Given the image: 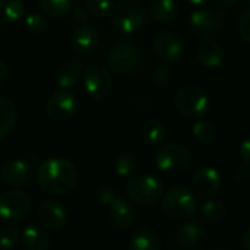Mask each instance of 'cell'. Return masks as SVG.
Wrapping results in <instances>:
<instances>
[{"label": "cell", "instance_id": "cell-1", "mask_svg": "<svg viewBox=\"0 0 250 250\" xmlns=\"http://www.w3.org/2000/svg\"><path fill=\"white\" fill-rule=\"evenodd\" d=\"M35 180L42 192L54 196H66L78 185V170L69 160L53 157L38 164Z\"/></svg>", "mask_w": 250, "mask_h": 250}, {"label": "cell", "instance_id": "cell-2", "mask_svg": "<svg viewBox=\"0 0 250 250\" xmlns=\"http://www.w3.org/2000/svg\"><path fill=\"white\" fill-rule=\"evenodd\" d=\"M149 19V10L141 0H120L111 12V23L122 34H136Z\"/></svg>", "mask_w": 250, "mask_h": 250}, {"label": "cell", "instance_id": "cell-3", "mask_svg": "<svg viewBox=\"0 0 250 250\" xmlns=\"http://www.w3.org/2000/svg\"><path fill=\"white\" fill-rule=\"evenodd\" d=\"M192 152L186 146L174 142L161 145L154 155V163L158 170L170 176H179L188 171L192 166Z\"/></svg>", "mask_w": 250, "mask_h": 250}, {"label": "cell", "instance_id": "cell-4", "mask_svg": "<svg viewBox=\"0 0 250 250\" xmlns=\"http://www.w3.org/2000/svg\"><path fill=\"white\" fill-rule=\"evenodd\" d=\"M174 105L177 111L186 119H204L209 110V98L207 92L198 85H183L174 95Z\"/></svg>", "mask_w": 250, "mask_h": 250}, {"label": "cell", "instance_id": "cell-5", "mask_svg": "<svg viewBox=\"0 0 250 250\" xmlns=\"http://www.w3.org/2000/svg\"><path fill=\"white\" fill-rule=\"evenodd\" d=\"M198 202L195 195L182 186L171 188L163 195V211L166 215L176 221H185L195 215Z\"/></svg>", "mask_w": 250, "mask_h": 250}, {"label": "cell", "instance_id": "cell-6", "mask_svg": "<svg viewBox=\"0 0 250 250\" xmlns=\"http://www.w3.org/2000/svg\"><path fill=\"white\" fill-rule=\"evenodd\" d=\"M126 192L132 202L142 207H151L163 199L164 183L158 177L151 174L135 176L129 180Z\"/></svg>", "mask_w": 250, "mask_h": 250}, {"label": "cell", "instance_id": "cell-7", "mask_svg": "<svg viewBox=\"0 0 250 250\" xmlns=\"http://www.w3.org/2000/svg\"><path fill=\"white\" fill-rule=\"evenodd\" d=\"M226 15L214 7H199L190 15V31L196 38L214 40L224 28Z\"/></svg>", "mask_w": 250, "mask_h": 250}, {"label": "cell", "instance_id": "cell-8", "mask_svg": "<svg viewBox=\"0 0 250 250\" xmlns=\"http://www.w3.org/2000/svg\"><path fill=\"white\" fill-rule=\"evenodd\" d=\"M82 85L92 100L103 101L113 92V76L103 64H88L82 75Z\"/></svg>", "mask_w": 250, "mask_h": 250}, {"label": "cell", "instance_id": "cell-9", "mask_svg": "<svg viewBox=\"0 0 250 250\" xmlns=\"http://www.w3.org/2000/svg\"><path fill=\"white\" fill-rule=\"evenodd\" d=\"M141 60H142L141 48L129 41H123L113 45L111 50L108 51V59H107L111 72L122 76L132 73L139 66Z\"/></svg>", "mask_w": 250, "mask_h": 250}, {"label": "cell", "instance_id": "cell-10", "mask_svg": "<svg viewBox=\"0 0 250 250\" xmlns=\"http://www.w3.org/2000/svg\"><path fill=\"white\" fill-rule=\"evenodd\" d=\"M32 208L31 198L22 190H7L0 195V220L19 223L25 220Z\"/></svg>", "mask_w": 250, "mask_h": 250}, {"label": "cell", "instance_id": "cell-11", "mask_svg": "<svg viewBox=\"0 0 250 250\" xmlns=\"http://www.w3.org/2000/svg\"><path fill=\"white\" fill-rule=\"evenodd\" d=\"M78 107L79 103L73 92L69 89H59L48 97L45 113L54 122H64L76 113Z\"/></svg>", "mask_w": 250, "mask_h": 250}, {"label": "cell", "instance_id": "cell-12", "mask_svg": "<svg viewBox=\"0 0 250 250\" xmlns=\"http://www.w3.org/2000/svg\"><path fill=\"white\" fill-rule=\"evenodd\" d=\"M34 161H37V158L34 160L31 157L25 160H12V161L4 163L0 168L1 182L15 188L26 185L32 177Z\"/></svg>", "mask_w": 250, "mask_h": 250}, {"label": "cell", "instance_id": "cell-13", "mask_svg": "<svg viewBox=\"0 0 250 250\" xmlns=\"http://www.w3.org/2000/svg\"><path fill=\"white\" fill-rule=\"evenodd\" d=\"M154 50L157 56L167 63H176L183 57L185 47L177 34L173 31H161L154 38Z\"/></svg>", "mask_w": 250, "mask_h": 250}, {"label": "cell", "instance_id": "cell-14", "mask_svg": "<svg viewBox=\"0 0 250 250\" xmlns=\"http://www.w3.org/2000/svg\"><path fill=\"white\" fill-rule=\"evenodd\" d=\"M38 218L45 230L57 231L67 224L69 212L62 202L54 199H47L38 208Z\"/></svg>", "mask_w": 250, "mask_h": 250}, {"label": "cell", "instance_id": "cell-15", "mask_svg": "<svg viewBox=\"0 0 250 250\" xmlns=\"http://www.w3.org/2000/svg\"><path fill=\"white\" fill-rule=\"evenodd\" d=\"M220 186H221V176L214 167L209 166L198 168L192 177L193 192L204 199L212 198L220 190Z\"/></svg>", "mask_w": 250, "mask_h": 250}, {"label": "cell", "instance_id": "cell-16", "mask_svg": "<svg viewBox=\"0 0 250 250\" xmlns=\"http://www.w3.org/2000/svg\"><path fill=\"white\" fill-rule=\"evenodd\" d=\"M108 217L117 229L126 230L132 227V224L135 223L136 211L133 205L130 204V201L122 196H116L108 204Z\"/></svg>", "mask_w": 250, "mask_h": 250}, {"label": "cell", "instance_id": "cell-17", "mask_svg": "<svg viewBox=\"0 0 250 250\" xmlns=\"http://www.w3.org/2000/svg\"><path fill=\"white\" fill-rule=\"evenodd\" d=\"M70 45L78 54H89L100 45V34L94 26L82 25L70 35Z\"/></svg>", "mask_w": 250, "mask_h": 250}, {"label": "cell", "instance_id": "cell-18", "mask_svg": "<svg viewBox=\"0 0 250 250\" xmlns=\"http://www.w3.org/2000/svg\"><path fill=\"white\" fill-rule=\"evenodd\" d=\"M196 57L204 67L217 69L218 66L223 64L226 51H224L223 45L215 38L214 40H202L201 44L198 45Z\"/></svg>", "mask_w": 250, "mask_h": 250}, {"label": "cell", "instance_id": "cell-19", "mask_svg": "<svg viewBox=\"0 0 250 250\" xmlns=\"http://www.w3.org/2000/svg\"><path fill=\"white\" fill-rule=\"evenodd\" d=\"M22 242L28 250H47L50 246V236L42 226L29 223L22 231Z\"/></svg>", "mask_w": 250, "mask_h": 250}, {"label": "cell", "instance_id": "cell-20", "mask_svg": "<svg viewBox=\"0 0 250 250\" xmlns=\"http://www.w3.org/2000/svg\"><path fill=\"white\" fill-rule=\"evenodd\" d=\"M83 62L72 60L56 72V82L62 89H70L78 85L83 75Z\"/></svg>", "mask_w": 250, "mask_h": 250}, {"label": "cell", "instance_id": "cell-21", "mask_svg": "<svg viewBox=\"0 0 250 250\" xmlns=\"http://www.w3.org/2000/svg\"><path fill=\"white\" fill-rule=\"evenodd\" d=\"M151 16L160 23H170L177 19L180 4L177 0H154L149 7Z\"/></svg>", "mask_w": 250, "mask_h": 250}, {"label": "cell", "instance_id": "cell-22", "mask_svg": "<svg viewBox=\"0 0 250 250\" xmlns=\"http://www.w3.org/2000/svg\"><path fill=\"white\" fill-rule=\"evenodd\" d=\"M177 242L183 246H196L205 237V229L199 220H189L177 230Z\"/></svg>", "mask_w": 250, "mask_h": 250}, {"label": "cell", "instance_id": "cell-23", "mask_svg": "<svg viewBox=\"0 0 250 250\" xmlns=\"http://www.w3.org/2000/svg\"><path fill=\"white\" fill-rule=\"evenodd\" d=\"M167 136L166 125L158 119H148L141 126V138L148 146H158Z\"/></svg>", "mask_w": 250, "mask_h": 250}, {"label": "cell", "instance_id": "cell-24", "mask_svg": "<svg viewBox=\"0 0 250 250\" xmlns=\"http://www.w3.org/2000/svg\"><path fill=\"white\" fill-rule=\"evenodd\" d=\"M18 120V111L15 103L4 97L0 95V139L6 138L15 127Z\"/></svg>", "mask_w": 250, "mask_h": 250}, {"label": "cell", "instance_id": "cell-25", "mask_svg": "<svg viewBox=\"0 0 250 250\" xmlns=\"http://www.w3.org/2000/svg\"><path fill=\"white\" fill-rule=\"evenodd\" d=\"M127 250H161V242L152 230L141 229L130 236Z\"/></svg>", "mask_w": 250, "mask_h": 250}, {"label": "cell", "instance_id": "cell-26", "mask_svg": "<svg viewBox=\"0 0 250 250\" xmlns=\"http://www.w3.org/2000/svg\"><path fill=\"white\" fill-rule=\"evenodd\" d=\"M23 0H0V23L12 25L23 19Z\"/></svg>", "mask_w": 250, "mask_h": 250}, {"label": "cell", "instance_id": "cell-27", "mask_svg": "<svg viewBox=\"0 0 250 250\" xmlns=\"http://www.w3.org/2000/svg\"><path fill=\"white\" fill-rule=\"evenodd\" d=\"M114 167H116V173L119 174V177H122V179H133L138 174L139 168H141V161L135 154L125 152L116 160Z\"/></svg>", "mask_w": 250, "mask_h": 250}, {"label": "cell", "instance_id": "cell-28", "mask_svg": "<svg viewBox=\"0 0 250 250\" xmlns=\"http://www.w3.org/2000/svg\"><path fill=\"white\" fill-rule=\"evenodd\" d=\"M201 214L207 221H209L212 224H217V223H221L226 218L227 207L218 199H209L205 204H202Z\"/></svg>", "mask_w": 250, "mask_h": 250}, {"label": "cell", "instance_id": "cell-29", "mask_svg": "<svg viewBox=\"0 0 250 250\" xmlns=\"http://www.w3.org/2000/svg\"><path fill=\"white\" fill-rule=\"evenodd\" d=\"M192 133H193L195 139L201 145H209V144H212L214 139H215V136H217V130H215L214 125L211 122L204 120V119H199L193 125Z\"/></svg>", "mask_w": 250, "mask_h": 250}, {"label": "cell", "instance_id": "cell-30", "mask_svg": "<svg viewBox=\"0 0 250 250\" xmlns=\"http://www.w3.org/2000/svg\"><path fill=\"white\" fill-rule=\"evenodd\" d=\"M41 10L53 18H60L72 10V0H38Z\"/></svg>", "mask_w": 250, "mask_h": 250}, {"label": "cell", "instance_id": "cell-31", "mask_svg": "<svg viewBox=\"0 0 250 250\" xmlns=\"http://www.w3.org/2000/svg\"><path fill=\"white\" fill-rule=\"evenodd\" d=\"M86 9L94 18L104 19L107 16H111L114 3L113 0H86Z\"/></svg>", "mask_w": 250, "mask_h": 250}, {"label": "cell", "instance_id": "cell-32", "mask_svg": "<svg viewBox=\"0 0 250 250\" xmlns=\"http://www.w3.org/2000/svg\"><path fill=\"white\" fill-rule=\"evenodd\" d=\"M25 26L26 29L31 32V34H35V35H40L42 32L47 31L48 28V22H47V18L41 13H29L25 16Z\"/></svg>", "mask_w": 250, "mask_h": 250}, {"label": "cell", "instance_id": "cell-33", "mask_svg": "<svg viewBox=\"0 0 250 250\" xmlns=\"http://www.w3.org/2000/svg\"><path fill=\"white\" fill-rule=\"evenodd\" d=\"M19 240V231L15 227H6L0 230V249L12 250Z\"/></svg>", "mask_w": 250, "mask_h": 250}, {"label": "cell", "instance_id": "cell-34", "mask_svg": "<svg viewBox=\"0 0 250 250\" xmlns=\"http://www.w3.org/2000/svg\"><path fill=\"white\" fill-rule=\"evenodd\" d=\"M237 34L245 42L250 44V9L240 15L237 21Z\"/></svg>", "mask_w": 250, "mask_h": 250}, {"label": "cell", "instance_id": "cell-35", "mask_svg": "<svg viewBox=\"0 0 250 250\" xmlns=\"http://www.w3.org/2000/svg\"><path fill=\"white\" fill-rule=\"evenodd\" d=\"M236 180L240 185H246L250 182V164H240L236 168Z\"/></svg>", "mask_w": 250, "mask_h": 250}, {"label": "cell", "instance_id": "cell-36", "mask_svg": "<svg viewBox=\"0 0 250 250\" xmlns=\"http://www.w3.org/2000/svg\"><path fill=\"white\" fill-rule=\"evenodd\" d=\"M155 79L160 85H168L173 79V72L168 67H160L155 72Z\"/></svg>", "mask_w": 250, "mask_h": 250}, {"label": "cell", "instance_id": "cell-37", "mask_svg": "<svg viewBox=\"0 0 250 250\" xmlns=\"http://www.w3.org/2000/svg\"><path fill=\"white\" fill-rule=\"evenodd\" d=\"M239 154L242 157V160L246 163V164H250V135H248L242 144H240V148H239Z\"/></svg>", "mask_w": 250, "mask_h": 250}, {"label": "cell", "instance_id": "cell-38", "mask_svg": "<svg viewBox=\"0 0 250 250\" xmlns=\"http://www.w3.org/2000/svg\"><path fill=\"white\" fill-rule=\"evenodd\" d=\"M9 78H10V70H9V66L4 60L0 59V89H3L7 82H9Z\"/></svg>", "mask_w": 250, "mask_h": 250}, {"label": "cell", "instance_id": "cell-39", "mask_svg": "<svg viewBox=\"0 0 250 250\" xmlns=\"http://www.w3.org/2000/svg\"><path fill=\"white\" fill-rule=\"evenodd\" d=\"M114 198H116V195H114V192H113L111 189H103V190L100 192V201H101L104 205H108Z\"/></svg>", "mask_w": 250, "mask_h": 250}, {"label": "cell", "instance_id": "cell-40", "mask_svg": "<svg viewBox=\"0 0 250 250\" xmlns=\"http://www.w3.org/2000/svg\"><path fill=\"white\" fill-rule=\"evenodd\" d=\"M214 3L220 9H230V7H233L237 3V0H214Z\"/></svg>", "mask_w": 250, "mask_h": 250}, {"label": "cell", "instance_id": "cell-41", "mask_svg": "<svg viewBox=\"0 0 250 250\" xmlns=\"http://www.w3.org/2000/svg\"><path fill=\"white\" fill-rule=\"evenodd\" d=\"M72 12L78 15V16H70V19H72L75 23H83V22H86V15H85V13L81 15V9H75V10H72Z\"/></svg>", "mask_w": 250, "mask_h": 250}, {"label": "cell", "instance_id": "cell-42", "mask_svg": "<svg viewBox=\"0 0 250 250\" xmlns=\"http://www.w3.org/2000/svg\"><path fill=\"white\" fill-rule=\"evenodd\" d=\"M243 246L246 250H250V227L243 234Z\"/></svg>", "mask_w": 250, "mask_h": 250}, {"label": "cell", "instance_id": "cell-43", "mask_svg": "<svg viewBox=\"0 0 250 250\" xmlns=\"http://www.w3.org/2000/svg\"><path fill=\"white\" fill-rule=\"evenodd\" d=\"M186 1L190 4H195V6H201V4H205L208 0H186Z\"/></svg>", "mask_w": 250, "mask_h": 250}, {"label": "cell", "instance_id": "cell-44", "mask_svg": "<svg viewBox=\"0 0 250 250\" xmlns=\"http://www.w3.org/2000/svg\"><path fill=\"white\" fill-rule=\"evenodd\" d=\"M217 250H233V249H230V248H221V249H217Z\"/></svg>", "mask_w": 250, "mask_h": 250}, {"label": "cell", "instance_id": "cell-45", "mask_svg": "<svg viewBox=\"0 0 250 250\" xmlns=\"http://www.w3.org/2000/svg\"><path fill=\"white\" fill-rule=\"evenodd\" d=\"M248 1H249V3H250V0H248Z\"/></svg>", "mask_w": 250, "mask_h": 250}]
</instances>
